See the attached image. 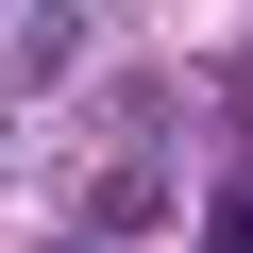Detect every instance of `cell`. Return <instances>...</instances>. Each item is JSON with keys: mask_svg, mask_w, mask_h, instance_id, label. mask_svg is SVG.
I'll return each instance as SVG.
<instances>
[{"mask_svg": "<svg viewBox=\"0 0 253 253\" xmlns=\"http://www.w3.org/2000/svg\"><path fill=\"white\" fill-rule=\"evenodd\" d=\"M203 236H219V253H253V169L219 186V219H203Z\"/></svg>", "mask_w": 253, "mask_h": 253, "instance_id": "6da1fadb", "label": "cell"}]
</instances>
